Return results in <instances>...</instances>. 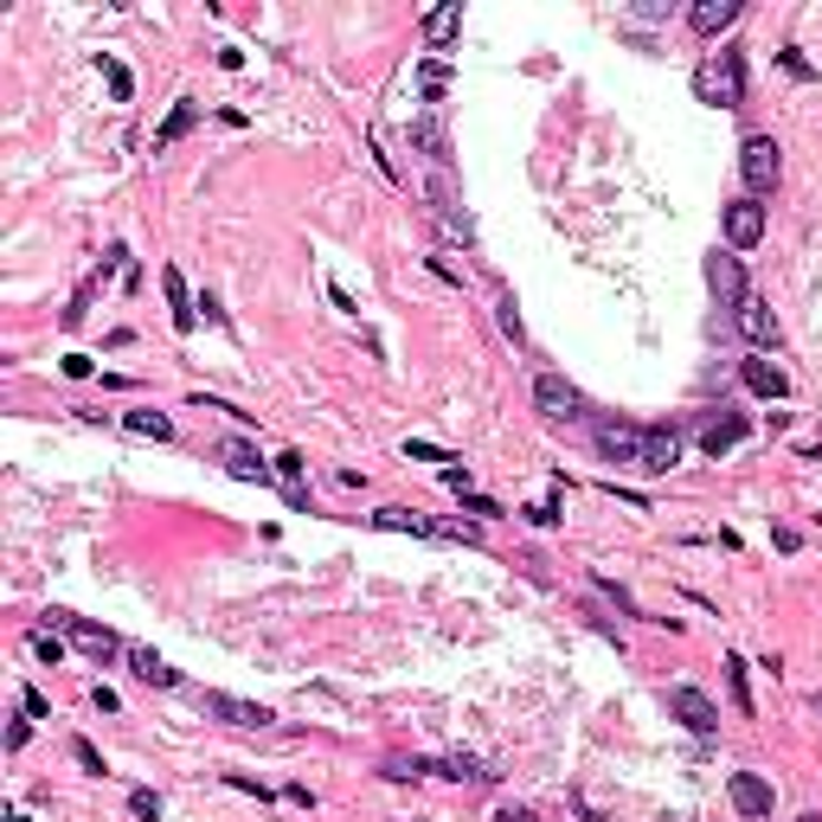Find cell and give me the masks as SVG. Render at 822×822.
Here are the masks:
<instances>
[{
    "instance_id": "cell-1",
    "label": "cell",
    "mask_w": 822,
    "mask_h": 822,
    "mask_svg": "<svg viewBox=\"0 0 822 822\" xmlns=\"http://www.w3.org/2000/svg\"><path fill=\"white\" fill-rule=\"evenodd\" d=\"M591 437H598V457H605V463L636 470V476H669V470L682 463V437H675V431H649V424L605 418Z\"/></svg>"
},
{
    "instance_id": "cell-2",
    "label": "cell",
    "mask_w": 822,
    "mask_h": 822,
    "mask_svg": "<svg viewBox=\"0 0 822 822\" xmlns=\"http://www.w3.org/2000/svg\"><path fill=\"white\" fill-rule=\"evenodd\" d=\"M694 97L713 103V110H739V103H746V59H739L733 46L707 52V59L694 65Z\"/></svg>"
},
{
    "instance_id": "cell-3",
    "label": "cell",
    "mask_w": 822,
    "mask_h": 822,
    "mask_svg": "<svg viewBox=\"0 0 822 822\" xmlns=\"http://www.w3.org/2000/svg\"><path fill=\"white\" fill-rule=\"evenodd\" d=\"M46 630H65L71 643H77V649L97 662V669H103V662H116V656H129L116 630H103V623H90V616H77V611H59V605L46 611Z\"/></svg>"
},
{
    "instance_id": "cell-4",
    "label": "cell",
    "mask_w": 822,
    "mask_h": 822,
    "mask_svg": "<svg viewBox=\"0 0 822 822\" xmlns=\"http://www.w3.org/2000/svg\"><path fill=\"white\" fill-rule=\"evenodd\" d=\"M373 527H386V534H411V540H463V547H476L482 540L476 527H463V521H431V514H411V508H373Z\"/></svg>"
},
{
    "instance_id": "cell-5",
    "label": "cell",
    "mask_w": 822,
    "mask_h": 822,
    "mask_svg": "<svg viewBox=\"0 0 822 822\" xmlns=\"http://www.w3.org/2000/svg\"><path fill=\"white\" fill-rule=\"evenodd\" d=\"M200 713H205V720H219V726H232V733H264V726L276 720L271 707L238 700V694H219V687H205V694H200Z\"/></svg>"
},
{
    "instance_id": "cell-6",
    "label": "cell",
    "mask_w": 822,
    "mask_h": 822,
    "mask_svg": "<svg viewBox=\"0 0 822 822\" xmlns=\"http://www.w3.org/2000/svg\"><path fill=\"white\" fill-rule=\"evenodd\" d=\"M739 174H746V194L764 200V194L777 187V174H784V148H777L771 136H746V148H739Z\"/></svg>"
},
{
    "instance_id": "cell-7",
    "label": "cell",
    "mask_w": 822,
    "mask_h": 822,
    "mask_svg": "<svg viewBox=\"0 0 822 822\" xmlns=\"http://www.w3.org/2000/svg\"><path fill=\"white\" fill-rule=\"evenodd\" d=\"M534 406H540V418H552V424H578V418H585V393H578L565 373H540V379H534Z\"/></svg>"
},
{
    "instance_id": "cell-8",
    "label": "cell",
    "mask_w": 822,
    "mask_h": 822,
    "mask_svg": "<svg viewBox=\"0 0 822 822\" xmlns=\"http://www.w3.org/2000/svg\"><path fill=\"white\" fill-rule=\"evenodd\" d=\"M707 289L720 296V309H739L752 289H746V264L739 251H707Z\"/></svg>"
},
{
    "instance_id": "cell-9",
    "label": "cell",
    "mask_w": 822,
    "mask_h": 822,
    "mask_svg": "<svg viewBox=\"0 0 822 822\" xmlns=\"http://www.w3.org/2000/svg\"><path fill=\"white\" fill-rule=\"evenodd\" d=\"M720 225H726V251H752L758 238H764V200H726L720 212Z\"/></svg>"
},
{
    "instance_id": "cell-10",
    "label": "cell",
    "mask_w": 822,
    "mask_h": 822,
    "mask_svg": "<svg viewBox=\"0 0 822 822\" xmlns=\"http://www.w3.org/2000/svg\"><path fill=\"white\" fill-rule=\"evenodd\" d=\"M726 790H733V810L752 817V822H771V810H777V790H771V777H758V771H733Z\"/></svg>"
},
{
    "instance_id": "cell-11",
    "label": "cell",
    "mask_w": 822,
    "mask_h": 822,
    "mask_svg": "<svg viewBox=\"0 0 822 822\" xmlns=\"http://www.w3.org/2000/svg\"><path fill=\"white\" fill-rule=\"evenodd\" d=\"M669 713L682 720L687 733H700V739H707V733H720V707H713L700 687H669Z\"/></svg>"
},
{
    "instance_id": "cell-12",
    "label": "cell",
    "mask_w": 822,
    "mask_h": 822,
    "mask_svg": "<svg viewBox=\"0 0 822 822\" xmlns=\"http://www.w3.org/2000/svg\"><path fill=\"white\" fill-rule=\"evenodd\" d=\"M746 431H752V418H746V411H726V406H720V418H707V424H700V450H707V457H726V450H733Z\"/></svg>"
},
{
    "instance_id": "cell-13",
    "label": "cell",
    "mask_w": 822,
    "mask_h": 822,
    "mask_svg": "<svg viewBox=\"0 0 822 822\" xmlns=\"http://www.w3.org/2000/svg\"><path fill=\"white\" fill-rule=\"evenodd\" d=\"M219 463H225L238 482H276V463H264L245 437H225V444H219Z\"/></svg>"
},
{
    "instance_id": "cell-14",
    "label": "cell",
    "mask_w": 822,
    "mask_h": 822,
    "mask_svg": "<svg viewBox=\"0 0 822 822\" xmlns=\"http://www.w3.org/2000/svg\"><path fill=\"white\" fill-rule=\"evenodd\" d=\"M161 296H167V309H174V335H194V328H200V302L187 296V276L174 271V264L161 271Z\"/></svg>"
},
{
    "instance_id": "cell-15",
    "label": "cell",
    "mask_w": 822,
    "mask_h": 822,
    "mask_svg": "<svg viewBox=\"0 0 822 822\" xmlns=\"http://www.w3.org/2000/svg\"><path fill=\"white\" fill-rule=\"evenodd\" d=\"M733 322H739V335H746L752 347H777V315H771V302L746 296V302L733 309Z\"/></svg>"
},
{
    "instance_id": "cell-16",
    "label": "cell",
    "mask_w": 822,
    "mask_h": 822,
    "mask_svg": "<svg viewBox=\"0 0 822 822\" xmlns=\"http://www.w3.org/2000/svg\"><path fill=\"white\" fill-rule=\"evenodd\" d=\"M411 148H418V154H424V161H431L437 174H450V136H444V123H437V110L411 123Z\"/></svg>"
},
{
    "instance_id": "cell-17",
    "label": "cell",
    "mask_w": 822,
    "mask_h": 822,
    "mask_svg": "<svg viewBox=\"0 0 822 822\" xmlns=\"http://www.w3.org/2000/svg\"><path fill=\"white\" fill-rule=\"evenodd\" d=\"M739 13H746L739 0H694V7H687V26H694L700 39H713V33H726Z\"/></svg>"
},
{
    "instance_id": "cell-18",
    "label": "cell",
    "mask_w": 822,
    "mask_h": 822,
    "mask_svg": "<svg viewBox=\"0 0 822 822\" xmlns=\"http://www.w3.org/2000/svg\"><path fill=\"white\" fill-rule=\"evenodd\" d=\"M194 129H200V103H194V97H180V103L167 110V123L154 129V154H167L174 141H180V136H194Z\"/></svg>"
},
{
    "instance_id": "cell-19",
    "label": "cell",
    "mask_w": 822,
    "mask_h": 822,
    "mask_svg": "<svg viewBox=\"0 0 822 822\" xmlns=\"http://www.w3.org/2000/svg\"><path fill=\"white\" fill-rule=\"evenodd\" d=\"M739 379H746V393H758V399H784V393H790L784 366H771V360H746V366H739Z\"/></svg>"
},
{
    "instance_id": "cell-20",
    "label": "cell",
    "mask_w": 822,
    "mask_h": 822,
    "mask_svg": "<svg viewBox=\"0 0 822 822\" xmlns=\"http://www.w3.org/2000/svg\"><path fill=\"white\" fill-rule=\"evenodd\" d=\"M110 264H116V251H110V258H103L97 271L84 276V283H77V296H71V309H65V315H59L65 328H84V315H90V302H97V289H103V276H110Z\"/></svg>"
},
{
    "instance_id": "cell-21",
    "label": "cell",
    "mask_w": 822,
    "mask_h": 822,
    "mask_svg": "<svg viewBox=\"0 0 822 822\" xmlns=\"http://www.w3.org/2000/svg\"><path fill=\"white\" fill-rule=\"evenodd\" d=\"M457 33H463V7H457V0H444V7H431V13H424V39H431L437 52H444Z\"/></svg>"
},
{
    "instance_id": "cell-22",
    "label": "cell",
    "mask_w": 822,
    "mask_h": 822,
    "mask_svg": "<svg viewBox=\"0 0 822 822\" xmlns=\"http://www.w3.org/2000/svg\"><path fill=\"white\" fill-rule=\"evenodd\" d=\"M129 669H136V682H148V687H180V669H167L154 649H129Z\"/></svg>"
},
{
    "instance_id": "cell-23",
    "label": "cell",
    "mask_w": 822,
    "mask_h": 822,
    "mask_svg": "<svg viewBox=\"0 0 822 822\" xmlns=\"http://www.w3.org/2000/svg\"><path fill=\"white\" fill-rule=\"evenodd\" d=\"M123 431H129V437L167 444V437H174V418H167V411H123Z\"/></svg>"
},
{
    "instance_id": "cell-24",
    "label": "cell",
    "mask_w": 822,
    "mask_h": 822,
    "mask_svg": "<svg viewBox=\"0 0 822 822\" xmlns=\"http://www.w3.org/2000/svg\"><path fill=\"white\" fill-rule=\"evenodd\" d=\"M302 470H309V463H302L296 450H283V457H276V482H283L289 508H309V488H302Z\"/></svg>"
},
{
    "instance_id": "cell-25",
    "label": "cell",
    "mask_w": 822,
    "mask_h": 822,
    "mask_svg": "<svg viewBox=\"0 0 822 822\" xmlns=\"http://www.w3.org/2000/svg\"><path fill=\"white\" fill-rule=\"evenodd\" d=\"M726 694H733V707H739V720H752V687H746V656H726Z\"/></svg>"
},
{
    "instance_id": "cell-26",
    "label": "cell",
    "mask_w": 822,
    "mask_h": 822,
    "mask_svg": "<svg viewBox=\"0 0 822 822\" xmlns=\"http://www.w3.org/2000/svg\"><path fill=\"white\" fill-rule=\"evenodd\" d=\"M418 90H424V103H444V90H450V65H444V59H424V65H418Z\"/></svg>"
},
{
    "instance_id": "cell-27",
    "label": "cell",
    "mask_w": 822,
    "mask_h": 822,
    "mask_svg": "<svg viewBox=\"0 0 822 822\" xmlns=\"http://www.w3.org/2000/svg\"><path fill=\"white\" fill-rule=\"evenodd\" d=\"M437 771H444L450 784H495V771H488V764H476V758H444Z\"/></svg>"
},
{
    "instance_id": "cell-28",
    "label": "cell",
    "mask_w": 822,
    "mask_h": 822,
    "mask_svg": "<svg viewBox=\"0 0 822 822\" xmlns=\"http://www.w3.org/2000/svg\"><path fill=\"white\" fill-rule=\"evenodd\" d=\"M379 771H386V777H393V784H418V777H431V771H437V764H431V758H386V764H379Z\"/></svg>"
},
{
    "instance_id": "cell-29",
    "label": "cell",
    "mask_w": 822,
    "mask_h": 822,
    "mask_svg": "<svg viewBox=\"0 0 822 822\" xmlns=\"http://www.w3.org/2000/svg\"><path fill=\"white\" fill-rule=\"evenodd\" d=\"M97 65H103V77H110V97H116V103H129V97H136V77L116 65V59H97Z\"/></svg>"
},
{
    "instance_id": "cell-30",
    "label": "cell",
    "mask_w": 822,
    "mask_h": 822,
    "mask_svg": "<svg viewBox=\"0 0 822 822\" xmlns=\"http://www.w3.org/2000/svg\"><path fill=\"white\" fill-rule=\"evenodd\" d=\"M33 656H39V662H59V656H65L59 630H33Z\"/></svg>"
},
{
    "instance_id": "cell-31",
    "label": "cell",
    "mask_w": 822,
    "mask_h": 822,
    "mask_svg": "<svg viewBox=\"0 0 822 822\" xmlns=\"http://www.w3.org/2000/svg\"><path fill=\"white\" fill-rule=\"evenodd\" d=\"M495 309H501V335H508V341L521 347V341H527V328H521V315H514V296H501Z\"/></svg>"
},
{
    "instance_id": "cell-32",
    "label": "cell",
    "mask_w": 822,
    "mask_h": 822,
    "mask_svg": "<svg viewBox=\"0 0 822 822\" xmlns=\"http://www.w3.org/2000/svg\"><path fill=\"white\" fill-rule=\"evenodd\" d=\"M71 758H77V764H84L90 777H103V752H97L90 739H71Z\"/></svg>"
},
{
    "instance_id": "cell-33",
    "label": "cell",
    "mask_w": 822,
    "mask_h": 822,
    "mask_svg": "<svg viewBox=\"0 0 822 822\" xmlns=\"http://www.w3.org/2000/svg\"><path fill=\"white\" fill-rule=\"evenodd\" d=\"M129 817L154 822V817H161V797H154V790H129Z\"/></svg>"
},
{
    "instance_id": "cell-34",
    "label": "cell",
    "mask_w": 822,
    "mask_h": 822,
    "mask_svg": "<svg viewBox=\"0 0 822 822\" xmlns=\"http://www.w3.org/2000/svg\"><path fill=\"white\" fill-rule=\"evenodd\" d=\"M406 457H418V463H457L450 450H437V444H424V437H411V444H406Z\"/></svg>"
},
{
    "instance_id": "cell-35",
    "label": "cell",
    "mask_w": 822,
    "mask_h": 822,
    "mask_svg": "<svg viewBox=\"0 0 822 822\" xmlns=\"http://www.w3.org/2000/svg\"><path fill=\"white\" fill-rule=\"evenodd\" d=\"M777 65L790 71V77H797V84H810V77H817V65H810V59H804V52H777Z\"/></svg>"
},
{
    "instance_id": "cell-36",
    "label": "cell",
    "mask_w": 822,
    "mask_h": 822,
    "mask_svg": "<svg viewBox=\"0 0 822 822\" xmlns=\"http://www.w3.org/2000/svg\"><path fill=\"white\" fill-rule=\"evenodd\" d=\"M598 591H605V598H616V611L643 616V611H636V598H630V591H623V585H616V578H598Z\"/></svg>"
},
{
    "instance_id": "cell-37",
    "label": "cell",
    "mask_w": 822,
    "mask_h": 822,
    "mask_svg": "<svg viewBox=\"0 0 822 822\" xmlns=\"http://www.w3.org/2000/svg\"><path fill=\"white\" fill-rule=\"evenodd\" d=\"M20 707H26V720H52V707H46V694H39V687H26V694H20Z\"/></svg>"
},
{
    "instance_id": "cell-38",
    "label": "cell",
    "mask_w": 822,
    "mask_h": 822,
    "mask_svg": "<svg viewBox=\"0 0 822 822\" xmlns=\"http://www.w3.org/2000/svg\"><path fill=\"white\" fill-rule=\"evenodd\" d=\"M521 514H527L534 527H552V521H559V501H534V508H521Z\"/></svg>"
},
{
    "instance_id": "cell-39",
    "label": "cell",
    "mask_w": 822,
    "mask_h": 822,
    "mask_svg": "<svg viewBox=\"0 0 822 822\" xmlns=\"http://www.w3.org/2000/svg\"><path fill=\"white\" fill-rule=\"evenodd\" d=\"M26 739H33V726H26V720H13V726H7V752H20Z\"/></svg>"
},
{
    "instance_id": "cell-40",
    "label": "cell",
    "mask_w": 822,
    "mask_h": 822,
    "mask_svg": "<svg viewBox=\"0 0 822 822\" xmlns=\"http://www.w3.org/2000/svg\"><path fill=\"white\" fill-rule=\"evenodd\" d=\"M495 822H540V817H534V810H521V804H501V810H495Z\"/></svg>"
},
{
    "instance_id": "cell-41",
    "label": "cell",
    "mask_w": 822,
    "mask_h": 822,
    "mask_svg": "<svg viewBox=\"0 0 822 822\" xmlns=\"http://www.w3.org/2000/svg\"><path fill=\"white\" fill-rule=\"evenodd\" d=\"M463 501H470V514H482V521H495V514H501V508H495L488 495H463Z\"/></svg>"
},
{
    "instance_id": "cell-42",
    "label": "cell",
    "mask_w": 822,
    "mask_h": 822,
    "mask_svg": "<svg viewBox=\"0 0 822 822\" xmlns=\"http://www.w3.org/2000/svg\"><path fill=\"white\" fill-rule=\"evenodd\" d=\"M771 540H777V552H797V547H804V534H797V527H777Z\"/></svg>"
},
{
    "instance_id": "cell-43",
    "label": "cell",
    "mask_w": 822,
    "mask_h": 822,
    "mask_svg": "<svg viewBox=\"0 0 822 822\" xmlns=\"http://www.w3.org/2000/svg\"><path fill=\"white\" fill-rule=\"evenodd\" d=\"M328 302H335V309H341V315H360V309H353V296H347L341 283H328Z\"/></svg>"
},
{
    "instance_id": "cell-44",
    "label": "cell",
    "mask_w": 822,
    "mask_h": 822,
    "mask_svg": "<svg viewBox=\"0 0 822 822\" xmlns=\"http://www.w3.org/2000/svg\"><path fill=\"white\" fill-rule=\"evenodd\" d=\"M810 713H817V720H822V687H817V694H810Z\"/></svg>"
},
{
    "instance_id": "cell-45",
    "label": "cell",
    "mask_w": 822,
    "mask_h": 822,
    "mask_svg": "<svg viewBox=\"0 0 822 822\" xmlns=\"http://www.w3.org/2000/svg\"><path fill=\"white\" fill-rule=\"evenodd\" d=\"M797 822H822V817H817V810H804V817H797Z\"/></svg>"
}]
</instances>
